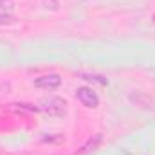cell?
Instances as JSON below:
<instances>
[{
  "mask_svg": "<svg viewBox=\"0 0 155 155\" xmlns=\"http://www.w3.org/2000/svg\"><path fill=\"white\" fill-rule=\"evenodd\" d=\"M41 108L51 116H63L67 112V103H65L63 97L51 96V97H45L41 101Z\"/></svg>",
  "mask_w": 155,
  "mask_h": 155,
  "instance_id": "1",
  "label": "cell"
},
{
  "mask_svg": "<svg viewBox=\"0 0 155 155\" xmlns=\"http://www.w3.org/2000/svg\"><path fill=\"white\" fill-rule=\"evenodd\" d=\"M83 79H90V81H97L99 85H107V79L101 76H92V74H81Z\"/></svg>",
  "mask_w": 155,
  "mask_h": 155,
  "instance_id": "6",
  "label": "cell"
},
{
  "mask_svg": "<svg viewBox=\"0 0 155 155\" xmlns=\"http://www.w3.org/2000/svg\"><path fill=\"white\" fill-rule=\"evenodd\" d=\"M33 83H35V87H38V88L54 90V88H58V87L61 85V78H60V74H43V76L36 78Z\"/></svg>",
  "mask_w": 155,
  "mask_h": 155,
  "instance_id": "3",
  "label": "cell"
},
{
  "mask_svg": "<svg viewBox=\"0 0 155 155\" xmlns=\"http://www.w3.org/2000/svg\"><path fill=\"white\" fill-rule=\"evenodd\" d=\"M101 141H103L101 134H96L92 139H88V141H87V144H83V146H81L79 153H88V152H94V150H97V146L101 144Z\"/></svg>",
  "mask_w": 155,
  "mask_h": 155,
  "instance_id": "4",
  "label": "cell"
},
{
  "mask_svg": "<svg viewBox=\"0 0 155 155\" xmlns=\"http://www.w3.org/2000/svg\"><path fill=\"white\" fill-rule=\"evenodd\" d=\"M15 7V2L13 0H0V13L2 15H9Z\"/></svg>",
  "mask_w": 155,
  "mask_h": 155,
  "instance_id": "5",
  "label": "cell"
},
{
  "mask_svg": "<svg viewBox=\"0 0 155 155\" xmlns=\"http://www.w3.org/2000/svg\"><path fill=\"white\" fill-rule=\"evenodd\" d=\"M76 97H78V101H79L81 105H85L87 108H96V107L99 105L97 94H96L92 88H88V87H79L76 90Z\"/></svg>",
  "mask_w": 155,
  "mask_h": 155,
  "instance_id": "2",
  "label": "cell"
}]
</instances>
